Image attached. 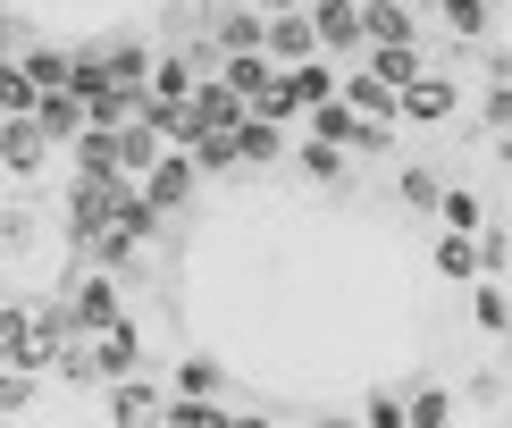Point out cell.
<instances>
[{"label":"cell","mask_w":512,"mask_h":428,"mask_svg":"<svg viewBox=\"0 0 512 428\" xmlns=\"http://www.w3.org/2000/svg\"><path fill=\"white\" fill-rule=\"evenodd\" d=\"M76 93H84V110H93V126L143 118V84H126L110 59H76Z\"/></svg>","instance_id":"1"},{"label":"cell","mask_w":512,"mask_h":428,"mask_svg":"<svg viewBox=\"0 0 512 428\" xmlns=\"http://www.w3.org/2000/svg\"><path fill=\"white\" fill-rule=\"evenodd\" d=\"M244 118H252V101H244L227 76L194 93V143H202V135H244ZM194 143H185V152H194Z\"/></svg>","instance_id":"2"},{"label":"cell","mask_w":512,"mask_h":428,"mask_svg":"<svg viewBox=\"0 0 512 428\" xmlns=\"http://www.w3.org/2000/svg\"><path fill=\"white\" fill-rule=\"evenodd\" d=\"M303 9H311V26H319V42H328V51H361V42H370L361 0H303Z\"/></svg>","instance_id":"3"},{"label":"cell","mask_w":512,"mask_h":428,"mask_svg":"<svg viewBox=\"0 0 512 428\" xmlns=\"http://www.w3.org/2000/svg\"><path fill=\"white\" fill-rule=\"evenodd\" d=\"M328 42H319V26H311V9H277L269 17V59H286V68H303V59H319Z\"/></svg>","instance_id":"4"},{"label":"cell","mask_w":512,"mask_h":428,"mask_svg":"<svg viewBox=\"0 0 512 428\" xmlns=\"http://www.w3.org/2000/svg\"><path fill=\"white\" fill-rule=\"evenodd\" d=\"M68 319H76L84 336H110V328H126L118 286H110V277H84V286H76V303H68Z\"/></svg>","instance_id":"5"},{"label":"cell","mask_w":512,"mask_h":428,"mask_svg":"<svg viewBox=\"0 0 512 428\" xmlns=\"http://www.w3.org/2000/svg\"><path fill=\"white\" fill-rule=\"evenodd\" d=\"M42 143H51V126H42L34 110H9V126H0V160H9L17 177H34V168H42Z\"/></svg>","instance_id":"6"},{"label":"cell","mask_w":512,"mask_h":428,"mask_svg":"<svg viewBox=\"0 0 512 428\" xmlns=\"http://www.w3.org/2000/svg\"><path fill=\"white\" fill-rule=\"evenodd\" d=\"M227 84H236V93L252 101V110H269L286 76H277V59H269V51H227Z\"/></svg>","instance_id":"7"},{"label":"cell","mask_w":512,"mask_h":428,"mask_svg":"<svg viewBox=\"0 0 512 428\" xmlns=\"http://www.w3.org/2000/svg\"><path fill=\"white\" fill-rule=\"evenodd\" d=\"M210 34H219V51H269V9L261 0H252V9H219Z\"/></svg>","instance_id":"8"},{"label":"cell","mask_w":512,"mask_h":428,"mask_svg":"<svg viewBox=\"0 0 512 428\" xmlns=\"http://www.w3.org/2000/svg\"><path fill=\"white\" fill-rule=\"evenodd\" d=\"M194 177H202V160H152L143 194H152L160 210H185V202H194Z\"/></svg>","instance_id":"9"},{"label":"cell","mask_w":512,"mask_h":428,"mask_svg":"<svg viewBox=\"0 0 512 428\" xmlns=\"http://www.w3.org/2000/svg\"><path fill=\"white\" fill-rule=\"evenodd\" d=\"M110 420H118V428H135V420H168V395H160V387H143V378H118V387H110Z\"/></svg>","instance_id":"10"},{"label":"cell","mask_w":512,"mask_h":428,"mask_svg":"<svg viewBox=\"0 0 512 428\" xmlns=\"http://www.w3.org/2000/svg\"><path fill=\"white\" fill-rule=\"evenodd\" d=\"M236 160H244V168H269V160H286V143H277V118H261V110L244 118V135H236Z\"/></svg>","instance_id":"11"},{"label":"cell","mask_w":512,"mask_h":428,"mask_svg":"<svg viewBox=\"0 0 512 428\" xmlns=\"http://www.w3.org/2000/svg\"><path fill=\"white\" fill-rule=\"evenodd\" d=\"M403 118H454V84L445 76H412L403 84Z\"/></svg>","instance_id":"12"},{"label":"cell","mask_w":512,"mask_h":428,"mask_svg":"<svg viewBox=\"0 0 512 428\" xmlns=\"http://www.w3.org/2000/svg\"><path fill=\"white\" fill-rule=\"evenodd\" d=\"M345 101H353L361 118H395V110H403V93H395L378 68H370V76H353V84H345Z\"/></svg>","instance_id":"13"},{"label":"cell","mask_w":512,"mask_h":428,"mask_svg":"<svg viewBox=\"0 0 512 428\" xmlns=\"http://www.w3.org/2000/svg\"><path fill=\"white\" fill-rule=\"evenodd\" d=\"M294 160H303V177H311V185H345V143L311 135V143H303V152H294Z\"/></svg>","instance_id":"14"},{"label":"cell","mask_w":512,"mask_h":428,"mask_svg":"<svg viewBox=\"0 0 512 428\" xmlns=\"http://www.w3.org/2000/svg\"><path fill=\"white\" fill-rule=\"evenodd\" d=\"M370 68H378V76H387L395 93H403V84L420 76V51H412V42H370Z\"/></svg>","instance_id":"15"},{"label":"cell","mask_w":512,"mask_h":428,"mask_svg":"<svg viewBox=\"0 0 512 428\" xmlns=\"http://www.w3.org/2000/svg\"><path fill=\"white\" fill-rule=\"evenodd\" d=\"M361 17H370V42H412V17H403V0H361Z\"/></svg>","instance_id":"16"},{"label":"cell","mask_w":512,"mask_h":428,"mask_svg":"<svg viewBox=\"0 0 512 428\" xmlns=\"http://www.w3.org/2000/svg\"><path fill=\"white\" fill-rule=\"evenodd\" d=\"M471 261H487V252L471 244V227H454V235L437 244V269H445V277H471Z\"/></svg>","instance_id":"17"},{"label":"cell","mask_w":512,"mask_h":428,"mask_svg":"<svg viewBox=\"0 0 512 428\" xmlns=\"http://www.w3.org/2000/svg\"><path fill=\"white\" fill-rule=\"evenodd\" d=\"M101 59H110V68H118L126 84H152V51H143V42H110Z\"/></svg>","instance_id":"18"},{"label":"cell","mask_w":512,"mask_h":428,"mask_svg":"<svg viewBox=\"0 0 512 428\" xmlns=\"http://www.w3.org/2000/svg\"><path fill=\"white\" fill-rule=\"evenodd\" d=\"M403 202L412 210H445V185L429 177V168H403Z\"/></svg>","instance_id":"19"},{"label":"cell","mask_w":512,"mask_h":428,"mask_svg":"<svg viewBox=\"0 0 512 428\" xmlns=\"http://www.w3.org/2000/svg\"><path fill=\"white\" fill-rule=\"evenodd\" d=\"M445 26H454L462 42H471V34H487V0H445Z\"/></svg>","instance_id":"20"},{"label":"cell","mask_w":512,"mask_h":428,"mask_svg":"<svg viewBox=\"0 0 512 428\" xmlns=\"http://www.w3.org/2000/svg\"><path fill=\"white\" fill-rule=\"evenodd\" d=\"M168 420H177V428H219V403H194V395H185V403H168Z\"/></svg>","instance_id":"21"},{"label":"cell","mask_w":512,"mask_h":428,"mask_svg":"<svg viewBox=\"0 0 512 428\" xmlns=\"http://www.w3.org/2000/svg\"><path fill=\"white\" fill-rule=\"evenodd\" d=\"M177 387H185V395H210V387H219V361H185Z\"/></svg>","instance_id":"22"},{"label":"cell","mask_w":512,"mask_h":428,"mask_svg":"<svg viewBox=\"0 0 512 428\" xmlns=\"http://www.w3.org/2000/svg\"><path fill=\"white\" fill-rule=\"evenodd\" d=\"M445 412H454V403H445V395H437V387H429V395H412V428H437V420H445Z\"/></svg>","instance_id":"23"},{"label":"cell","mask_w":512,"mask_h":428,"mask_svg":"<svg viewBox=\"0 0 512 428\" xmlns=\"http://www.w3.org/2000/svg\"><path fill=\"white\" fill-rule=\"evenodd\" d=\"M445 227H479V202L471 194H445Z\"/></svg>","instance_id":"24"},{"label":"cell","mask_w":512,"mask_h":428,"mask_svg":"<svg viewBox=\"0 0 512 428\" xmlns=\"http://www.w3.org/2000/svg\"><path fill=\"white\" fill-rule=\"evenodd\" d=\"M261 9H269V17H277V9H294V0H261Z\"/></svg>","instance_id":"25"},{"label":"cell","mask_w":512,"mask_h":428,"mask_svg":"<svg viewBox=\"0 0 512 428\" xmlns=\"http://www.w3.org/2000/svg\"><path fill=\"white\" fill-rule=\"evenodd\" d=\"M504 76H512V68H504Z\"/></svg>","instance_id":"26"}]
</instances>
